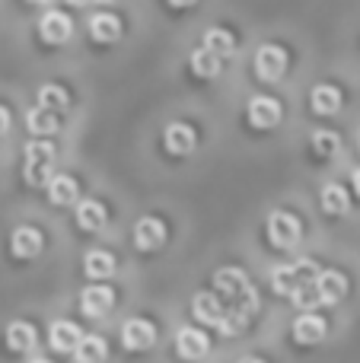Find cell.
<instances>
[{
	"label": "cell",
	"mask_w": 360,
	"mask_h": 363,
	"mask_svg": "<svg viewBox=\"0 0 360 363\" xmlns=\"http://www.w3.org/2000/svg\"><path fill=\"white\" fill-rule=\"evenodd\" d=\"M214 287L217 294H223L230 309H240V313L252 315L259 309V296H255V287L249 284V277L242 274L240 268H220L214 274Z\"/></svg>",
	"instance_id": "obj_1"
},
{
	"label": "cell",
	"mask_w": 360,
	"mask_h": 363,
	"mask_svg": "<svg viewBox=\"0 0 360 363\" xmlns=\"http://www.w3.org/2000/svg\"><path fill=\"white\" fill-rule=\"evenodd\" d=\"M319 274V264L313 262V258H300V262H291V264H278L271 274V287L274 294L281 296H291L297 287H303V284L316 281Z\"/></svg>",
	"instance_id": "obj_2"
},
{
	"label": "cell",
	"mask_w": 360,
	"mask_h": 363,
	"mask_svg": "<svg viewBox=\"0 0 360 363\" xmlns=\"http://www.w3.org/2000/svg\"><path fill=\"white\" fill-rule=\"evenodd\" d=\"M51 166H55V147L48 140H32L26 144V166L23 176L29 185H45L51 179Z\"/></svg>",
	"instance_id": "obj_3"
},
{
	"label": "cell",
	"mask_w": 360,
	"mask_h": 363,
	"mask_svg": "<svg viewBox=\"0 0 360 363\" xmlns=\"http://www.w3.org/2000/svg\"><path fill=\"white\" fill-rule=\"evenodd\" d=\"M300 236H303V226H300V220L293 217V213H287V211L268 213V239H271V245H278V249H293V245L300 242Z\"/></svg>",
	"instance_id": "obj_4"
},
{
	"label": "cell",
	"mask_w": 360,
	"mask_h": 363,
	"mask_svg": "<svg viewBox=\"0 0 360 363\" xmlns=\"http://www.w3.org/2000/svg\"><path fill=\"white\" fill-rule=\"evenodd\" d=\"M284 70H287V51L281 45H261L255 51V74H259V80L274 83L284 77Z\"/></svg>",
	"instance_id": "obj_5"
},
{
	"label": "cell",
	"mask_w": 360,
	"mask_h": 363,
	"mask_svg": "<svg viewBox=\"0 0 360 363\" xmlns=\"http://www.w3.org/2000/svg\"><path fill=\"white\" fill-rule=\"evenodd\" d=\"M316 290H319V300L322 306H338L348 294V277L342 271H319L316 274Z\"/></svg>",
	"instance_id": "obj_6"
},
{
	"label": "cell",
	"mask_w": 360,
	"mask_h": 363,
	"mask_svg": "<svg viewBox=\"0 0 360 363\" xmlns=\"http://www.w3.org/2000/svg\"><path fill=\"white\" fill-rule=\"evenodd\" d=\"M176 351H179V357H185V360H201L204 354L210 351V341H208L204 332L185 325V328L176 332Z\"/></svg>",
	"instance_id": "obj_7"
},
{
	"label": "cell",
	"mask_w": 360,
	"mask_h": 363,
	"mask_svg": "<svg viewBox=\"0 0 360 363\" xmlns=\"http://www.w3.org/2000/svg\"><path fill=\"white\" fill-rule=\"evenodd\" d=\"M121 341H125L128 351H147L157 341V328L147 319H128L125 328H121Z\"/></svg>",
	"instance_id": "obj_8"
},
{
	"label": "cell",
	"mask_w": 360,
	"mask_h": 363,
	"mask_svg": "<svg viewBox=\"0 0 360 363\" xmlns=\"http://www.w3.org/2000/svg\"><path fill=\"white\" fill-rule=\"evenodd\" d=\"M38 32H42V38L48 45H64L70 35H74V23H70V16H64L61 10H51L42 16Z\"/></svg>",
	"instance_id": "obj_9"
},
{
	"label": "cell",
	"mask_w": 360,
	"mask_h": 363,
	"mask_svg": "<svg viewBox=\"0 0 360 363\" xmlns=\"http://www.w3.org/2000/svg\"><path fill=\"white\" fill-rule=\"evenodd\" d=\"M325 332H329L325 319L316 315L313 309H303V315L293 322V338H297L300 345H319V341L325 338Z\"/></svg>",
	"instance_id": "obj_10"
},
{
	"label": "cell",
	"mask_w": 360,
	"mask_h": 363,
	"mask_svg": "<svg viewBox=\"0 0 360 363\" xmlns=\"http://www.w3.org/2000/svg\"><path fill=\"white\" fill-rule=\"evenodd\" d=\"M163 242H166V226L159 223L157 217L137 220V226H134V245H137L140 252H153Z\"/></svg>",
	"instance_id": "obj_11"
},
{
	"label": "cell",
	"mask_w": 360,
	"mask_h": 363,
	"mask_svg": "<svg viewBox=\"0 0 360 363\" xmlns=\"http://www.w3.org/2000/svg\"><path fill=\"white\" fill-rule=\"evenodd\" d=\"M281 102L271 99V96H255L252 102H249V121H252L255 128H274L281 121Z\"/></svg>",
	"instance_id": "obj_12"
},
{
	"label": "cell",
	"mask_w": 360,
	"mask_h": 363,
	"mask_svg": "<svg viewBox=\"0 0 360 363\" xmlns=\"http://www.w3.org/2000/svg\"><path fill=\"white\" fill-rule=\"evenodd\" d=\"M115 303V294L108 287H102V284H93V287L83 290L80 296V309L89 315V319H99V315H106L108 309H112Z\"/></svg>",
	"instance_id": "obj_13"
},
{
	"label": "cell",
	"mask_w": 360,
	"mask_h": 363,
	"mask_svg": "<svg viewBox=\"0 0 360 363\" xmlns=\"http://www.w3.org/2000/svg\"><path fill=\"white\" fill-rule=\"evenodd\" d=\"M163 144H166V150H169V153H176V157H185V153L195 150L198 138H195V131H191L189 125H182V121H172V125L163 131Z\"/></svg>",
	"instance_id": "obj_14"
},
{
	"label": "cell",
	"mask_w": 360,
	"mask_h": 363,
	"mask_svg": "<svg viewBox=\"0 0 360 363\" xmlns=\"http://www.w3.org/2000/svg\"><path fill=\"white\" fill-rule=\"evenodd\" d=\"M42 245H45V239L35 226H19L10 236V249L16 258H35L38 252H42Z\"/></svg>",
	"instance_id": "obj_15"
},
{
	"label": "cell",
	"mask_w": 360,
	"mask_h": 363,
	"mask_svg": "<svg viewBox=\"0 0 360 363\" xmlns=\"http://www.w3.org/2000/svg\"><path fill=\"white\" fill-rule=\"evenodd\" d=\"M191 313H195L198 322H204V325H214V328H217V322L223 319V313H227V309L220 306V296H214V294H198L195 300H191Z\"/></svg>",
	"instance_id": "obj_16"
},
{
	"label": "cell",
	"mask_w": 360,
	"mask_h": 363,
	"mask_svg": "<svg viewBox=\"0 0 360 363\" xmlns=\"http://www.w3.org/2000/svg\"><path fill=\"white\" fill-rule=\"evenodd\" d=\"M80 338H83V332L74 325V322H55L48 332V341L57 354H70L77 345H80Z\"/></svg>",
	"instance_id": "obj_17"
},
{
	"label": "cell",
	"mask_w": 360,
	"mask_h": 363,
	"mask_svg": "<svg viewBox=\"0 0 360 363\" xmlns=\"http://www.w3.org/2000/svg\"><path fill=\"white\" fill-rule=\"evenodd\" d=\"M108 357V345L99 335H83L80 345L74 347V360L77 363H102Z\"/></svg>",
	"instance_id": "obj_18"
},
{
	"label": "cell",
	"mask_w": 360,
	"mask_h": 363,
	"mask_svg": "<svg viewBox=\"0 0 360 363\" xmlns=\"http://www.w3.org/2000/svg\"><path fill=\"white\" fill-rule=\"evenodd\" d=\"M106 207L99 204V201H80L77 204V223H80V230H86V233H96V230H102L106 226Z\"/></svg>",
	"instance_id": "obj_19"
},
{
	"label": "cell",
	"mask_w": 360,
	"mask_h": 363,
	"mask_svg": "<svg viewBox=\"0 0 360 363\" xmlns=\"http://www.w3.org/2000/svg\"><path fill=\"white\" fill-rule=\"evenodd\" d=\"M35 341H38V335L29 322H13V325H6V347H10V351L26 354L35 347Z\"/></svg>",
	"instance_id": "obj_20"
},
{
	"label": "cell",
	"mask_w": 360,
	"mask_h": 363,
	"mask_svg": "<svg viewBox=\"0 0 360 363\" xmlns=\"http://www.w3.org/2000/svg\"><path fill=\"white\" fill-rule=\"evenodd\" d=\"M83 271H86V277H93V281H106V277L115 274V258L102 249H93L83 258Z\"/></svg>",
	"instance_id": "obj_21"
},
{
	"label": "cell",
	"mask_w": 360,
	"mask_h": 363,
	"mask_svg": "<svg viewBox=\"0 0 360 363\" xmlns=\"http://www.w3.org/2000/svg\"><path fill=\"white\" fill-rule=\"evenodd\" d=\"M48 198H51V204H57V207H70L77 198H80L77 182L70 176H51L48 179Z\"/></svg>",
	"instance_id": "obj_22"
},
{
	"label": "cell",
	"mask_w": 360,
	"mask_h": 363,
	"mask_svg": "<svg viewBox=\"0 0 360 363\" xmlns=\"http://www.w3.org/2000/svg\"><path fill=\"white\" fill-rule=\"evenodd\" d=\"M26 128H29L35 138H51L57 131V115L45 106H35L29 115H26Z\"/></svg>",
	"instance_id": "obj_23"
},
{
	"label": "cell",
	"mask_w": 360,
	"mask_h": 363,
	"mask_svg": "<svg viewBox=\"0 0 360 363\" xmlns=\"http://www.w3.org/2000/svg\"><path fill=\"white\" fill-rule=\"evenodd\" d=\"M310 102H313V112L316 115H335L338 108H342V93H338L335 86H329V83H322V86L313 89Z\"/></svg>",
	"instance_id": "obj_24"
},
{
	"label": "cell",
	"mask_w": 360,
	"mask_h": 363,
	"mask_svg": "<svg viewBox=\"0 0 360 363\" xmlns=\"http://www.w3.org/2000/svg\"><path fill=\"white\" fill-rule=\"evenodd\" d=\"M89 35H93L96 42H115V38L121 35L118 16H112V13H96V16L89 19Z\"/></svg>",
	"instance_id": "obj_25"
},
{
	"label": "cell",
	"mask_w": 360,
	"mask_h": 363,
	"mask_svg": "<svg viewBox=\"0 0 360 363\" xmlns=\"http://www.w3.org/2000/svg\"><path fill=\"white\" fill-rule=\"evenodd\" d=\"M322 207L325 213H348L351 211V198H348V188L342 182H329L322 188Z\"/></svg>",
	"instance_id": "obj_26"
},
{
	"label": "cell",
	"mask_w": 360,
	"mask_h": 363,
	"mask_svg": "<svg viewBox=\"0 0 360 363\" xmlns=\"http://www.w3.org/2000/svg\"><path fill=\"white\" fill-rule=\"evenodd\" d=\"M220 67H223V57L220 55H214L210 48H195L191 51V70H195L198 77H217L220 74Z\"/></svg>",
	"instance_id": "obj_27"
},
{
	"label": "cell",
	"mask_w": 360,
	"mask_h": 363,
	"mask_svg": "<svg viewBox=\"0 0 360 363\" xmlns=\"http://www.w3.org/2000/svg\"><path fill=\"white\" fill-rule=\"evenodd\" d=\"M204 48H210L214 55H220V57H230L236 51V42H233V35H230L227 29H208L204 32Z\"/></svg>",
	"instance_id": "obj_28"
},
{
	"label": "cell",
	"mask_w": 360,
	"mask_h": 363,
	"mask_svg": "<svg viewBox=\"0 0 360 363\" xmlns=\"http://www.w3.org/2000/svg\"><path fill=\"white\" fill-rule=\"evenodd\" d=\"M67 93H64L61 86H55V83H45L42 89H38V106L51 108V112H64L67 108Z\"/></svg>",
	"instance_id": "obj_29"
},
{
	"label": "cell",
	"mask_w": 360,
	"mask_h": 363,
	"mask_svg": "<svg viewBox=\"0 0 360 363\" xmlns=\"http://www.w3.org/2000/svg\"><path fill=\"white\" fill-rule=\"evenodd\" d=\"M291 300L297 303L300 309H316V306H322V300H319V290H316V281H310V284H303V287H297L291 294Z\"/></svg>",
	"instance_id": "obj_30"
},
{
	"label": "cell",
	"mask_w": 360,
	"mask_h": 363,
	"mask_svg": "<svg viewBox=\"0 0 360 363\" xmlns=\"http://www.w3.org/2000/svg\"><path fill=\"white\" fill-rule=\"evenodd\" d=\"M313 150L322 153V157H335V153L342 150V140H338V134H332V131H316L313 134Z\"/></svg>",
	"instance_id": "obj_31"
},
{
	"label": "cell",
	"mask_w": 360,
	"mask_h": 363,
	"mask_svg": "<svg viewBox=\"0 0 360 363\" xmlns=\"http://www.w3.org/2000/svg\"><path fill=\"white\" fill-rule=\"evenodd\" d=\"M246 325H249V315L240 313V309H227V313H223V319L217 322V328H220L223 335H240Z\"/></svg>",
	"instance_id": "obj_32"
},
{
	"label": "cell",
	"mask_w": 360,
	"mask_h": 363,
	"mask_svg": "<svg viewBox=\"0 0 360 363\" xmlns=\"http://www.w3.org/2000/svg\"><path fill=\"white\" fill-rule=\"evenodd\" d=\"M6 131H10V112L0 106V134H6Z\"/></svg>",
	"instance_id": "obj_33"
},
{
	"label": "cell",
	"mask_w": 360,
	"mask_h": 363,
	"mask_svg": "<svg viewBox=\"0 0 360 363\" xmlns=\"http://www.w3.org/2000/svg\"><path fill=\"white\" fill-rule=\"evenodd\" d=\"M169 4H172V6H191L195 0H169Z\"/></svg>",
	"instance_id": "obj_34"
},
{
	"label": "cell",
	"mask_w": 360,
	"mask_h": 363,
	"mask_svg": "<svg viewBox=\"0 0 360 363\" xmlns=\"http://www.w3.org/2000/svg\"><path fill=\"white\" fill-rule=\"evenodd\" d=\"M354 191H357V194H360V169H357V172H354Z\"/></svg>",
	"instance_id": "obj_35"
},
{
	"label": "cell",
	"mask_w": 360,
	"mask_h": 363,
	"mask_svg": "<svg viewBox=\"0 0 360 363\" xmlns=\"http://www.w3.org/2000/svg\"><path fill=\"white\" fill-rule=\"evenodd\" d=\"M240 363H265V360H259V357H242Z\"/></svg>",
	"instance_id": "obj_36"
},
{
	"label": "cell",
	"mask_w": 360,
	"mask_h": 363,
	"mask_svg": "<svg viewBox=\"0 0 360 363\" xmlns=\"http://www.w3.org/2000/svg\"><path fill=\"white\" fill-rule=\"evenodd\" d=\"M29 363H51V360H45V357H35V360H29Z\"/></svg>",
	"instance_id": "obj_37"
},
{
	"label": "cell",
	"mask_w": 360,
	"mask_h": 363,
	"mask_svg": "<svg viewBox=\"0 0 360 363\" xmlns=\"http://www.w3.org/2000/svg\"><path fill=\"white\" fill-rule=\"evenodd\" d=\"M70 4H77V6H83V4H89V0H70Z\"/></svg>",
	"instance_id": "obj_38"
},
{
	"label": "cell",
	"mask_w": 360,
	"mask_h": 363,
	"mask_svg": "<svg viewBox=\"0 0 360 363\" xmlns=\"http://www.w3.org/2000/svg\"><path fill=\"white\" fill-rule=\"evenodd\" d=\"M29 4H48V0H29Z\"/></svg>",
	"instance_id": "obj_39"
},
{
	"label": "cell",
	"mask_w": 360,
	"mask_h": 363,
	"mask_svg": "<svg viewBox=\"0 0 360 363\" xmlns=\"http://www.w3.org/2000/svg\"><path fill=\"white\" fill-rule=\"evenodd\" d=\"M96 4H112V0H96Z\"/></svg>",
	"instance_id": "obj_40"
}]
</instances>
